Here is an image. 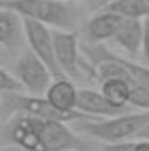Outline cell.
Masks as SVG:
<instances>
[{
	"label": "cell",
	"instance_id": "6da1fadb",
	"mask_svg": "<svg viewBox=\"0 0 149 151\" xmlns=\"http://www.w3.org/2000/svg\"><path fill=\"white\" fill-rule=\"evenodd\" d=\"M0 4L54 30H74L81 18L77 4L65 0H0Z\"/></svg>",
	"mask_w": 149,
	"mask_h": 151
},
{
	"label": "cell",
	"instance_id": "7a4b0ae2",
	"mask_svg": "<svg viewBox=\"0 0 149 151\" xmlns=\"http://www.w3.org/2000/svg\"><path fill=\"white\" fill-rule=\"evenodd\" d=\"M149 125V111L125 113L105 118V119H79L74 121V130L82 132L102 142L132 141Z\"/></svg>",
	"mask_w": 149,
	"mask_h": 151
},
{
	"label": "cell",
	"instance_id": "3957f363",
	"mask_svg": "<svg viewBox=\"0 0 149 151\" xmlns=\"http://www.w3.org/2000/svg\"><path fill=\"white\" fill-rule=\"evenodd\" d=\"M2 118L7 119L12 114H34L40 118H49V119H62L67 123H74L79 119H84L81 116L74 114H65L58 111L47 99L46 95H35V93H25V91H2Z\"/></svg>",
	"mask_w": 149,
	"mask_h": 151
},
{
	"label": "cell",
	"instance_id": "277c9868",
	"mask_svg": "<svg viewBox=\"0 0 149 151\" xmlns=\"http://www.w3.org/2000/svg\"><path fill=\"white\" fill-rule=\"evenodd\" d=\"M12 72L18 76L27 93L42 95L53 83V70L39 58L34 51H25L14 63Z\"/></svg>",
	"mask_w": 149,
	"mask_h": 151
},
{
	"label": "cell",
	"instance_id": "5b68a950",
	"mask_svg": "<svg viewBox=\"0 0 149 151\" xmlns=\"http://www.w3.org/2000/svg\"><path fill=\"white\" fill-rule=\"evenodd\" d=\"M25 30H27V46L30 51H34L39 58L53 70L54 77H67L63 76L58 62H56V53H54V30L51 27L25 18Z\"/></svg>",
	"mask_w": 149,
	"mask_h": 151
},
{
	"label": "cell",
	"instance_id": "8992f818",
	"mask_svg": "<svg viewBox=\"0 0 149 151\" xmlns=\"http://www.w3.org/2000/svg\"><path fill=\"white\" fill-rule=\"evenodd\" d=\"M54 53L63 76L70 79H79L82 76V46L74 30H54Z\"/></svg>",
	"mask_w": 149,
	"mask_h": 151
},
{
	"label": "cell",
	"instance_id": "52a82bcc",
	"mask_svg": "<svg viewBox=\"0 0 149 151\" xmlns=\"http://www.w3.org/2000/svg\"><path fill=\"white\" fill-rule=\"evenodd\" d=\"M125 18L112 12L109 9H100L93 14L84 25V40L88 44H105L111 42L112 37L121 28Z\"/></svg>",
	"mask_w": 149,
	"mask_h": 151
},
{
	"label": "cell",
	"instance_id": "ba28073f",
	"mask_svg": "<svg viewBox=\"0 0 149 151\" xmlns=\"http://www.w3.org/2000/svg\"><path fill=\"white\" fill-rule=\"evenodd\" d=\"M46 99L62 113L65 114H74L81 116L84 119H93L91 116L77 111V97H79V90L75 88L74 81L70 77H54V81L51 83V86L47 88V91L44 93Z\"/></svg>",
	"mask_w": 149,
	"mask_h": 151
},
{
	"label": "cell",
	"instance_id": "9c48e42d",
	"mask_svg": "<svg viewBox=\"0 0 149 151\" xmlns=\"http://www.w3.org/2000/svg\"><path fill=\"white\" fill-rule=\"evenodd\" d=\"M0 44L7 51H18L27 44L25 18L9 7H0Z\"/></svg>",
	"mask_w": 149,
	"mask_h": 151
},
{
	"label": "cell",
	"instance_id": "30bf717a",
	"mask_svg": "<svg viewBox=\"0 0 149 151\" xmlns=\"http://www.w3.org/2000/svg\"><path fill=\"white\" fill-rule=\"evenodd\" d=\"M142 40H144V19H125L117 34L112 37L111 44H114L125 56L135 58L142 51Z\"/></svg>",
	"mask_w": 149,
	"mask_h": 151
},
{
	"label": "cell",
	"instance_id": "8fae6325",
	"mask_svg": "<svg viewBox=\"0 0 149 151\" xmlns=\"http://www.w3.org/2000/svg\"><path fill=\"white\" fill-rule=\"evenodd\" d=\"M77 111L91 116L93 119H98V118H111V116L125 113V109H119V107L112 106L111 102L105 99V95H104L102 91H95V90H90V88L79 90Z\"/></svg>",
	"mask_w": 149,
	"mask_h": 151
},
{
	"label": "cell",
	"instance_id": "7c38bea8",
	"mask_svg": "<svg viewBox=\"0 0 149 151\" xmlns=\"http://www.w3.org/2000/svg\"><path fill=\"white\" fill-rule=\"evenodd\" d=\"M133 84L135 83L128 77H109V79H104L100 83V91L105 95V99L112 106L128 111Z\"/></svg>",
	"mask_w": 149,
	"mask_h": 151
},
{
	"label": "cell",
	"instance_id": "4fadbf2b",
	"mask_svg": "<svg viewBox=\"0 0 149 151\" xmlns=\"http://www.w3.org/2000/svg\"><path fill=\"white\" fill-rule=\"evenodd\" d=\"M102 7L123 16L125 19H144L146 16H149V4L146 0H111L105 2Z\"/></svg>",
	"mask_w": 149,
	"mask_h": 151
},
{
	"label": "cell",
	"instance_id": "5bb4252c",
	"mask_svg": "<svg viewBox=\"0 0 149 151\" xmlns=\"http://www.w3.org/2000/svg\"><path fill=\"white\" fill-rule=\"evenodd\" d=\"M0 90L2 91H25L18 76L12 70H9L7 67L0 69Z\"/></svg>",
	"mask_w": 149,
	"mask_h": 151
},
{
	"label": "cell",
	"instance_id": "9a60e30c",
	"mask_svg": "<svg viewBox=\"0 0 149 151\" xmlns=\"http://www.w3.org/2000/svg\"><path fill=\"white\" fill-rule=\"evenodd\" d=\"M135 141H116V142H105L102 151H133Z\"/></svg>",
	"mask_w": 149,
	"mask_h": 151
},
{
	"label": "cell",
	"instance_id": "2e32d148",
	"mask_svg": "<svg viewBox=\"0 0 149 151\" xmlns=\"http://www.w3.org/2000/svg\"><path fill=\"white\" fill-rule=\"evenodd\" d=\"M142 58L149 65V16L144 18V40H142Z\"/></svg>",
	"mask_w": 149,
	"mask_h": 151
},
{
	"label": "cell",
	"instance_id": "e0dca14e",
	"mask_svg": "<svg viewBox=\"0 0 149 151\" xmlns=\"http://www.w3.org/2000/svg\"><path fill=\"white\" fill-rule=\"evenodd\" d=\"M133 151H149V139H137L135 141V146H133Z\"/></svg>",
	"mask_w": 149,
	"mask_h": 151
},
{
	"label": "cell",
	"instance_id": "ac0fdd59",
	"mask_svg": "<svg viewBox=\"0 0 149 151\" xmlns=\"http://www.w3.org/2000/svg\"><path fill=\"white\" fill-rule=\"evenodd\" d=\"M0 151H25V150L18 144H2Z\"/></svg>",
	"mask_w": 149,
	"mask_h": 151
},
{
	"label": "cell",
	"instance_id": "d6986e66",
	"mask_svg": "<svg viewBox=\"0 0 149 151\" xmlns=\"http://www.w3.org/2000/svg\"><path fill=\"white\" fill-rule=\"evenodd\" d=\"M140 137H142V139H149V125H148V127H144V130L139 134V137H137V139H140Z\"/></svg>",
	"mask_w": 149,
	"mask_h": 151
},
{
	"label": "cell",
	"instance_id": "ffe728a7",
	"mask_svg": "<svg viewBox=\"0 0 149 151\" xmlns=\"http://www.w3.org/2000/svg\"><path fill=\"white\" fill-rule=\"evenodd\" d=\"M65 2H70V4H81V2H84V0H65Z\"/></svg>",
	"mask_w": 149,
	"mask_h": 151
},
{
	"label": "cell",
	"instance_id": "44dd1931",
	"mask_svg": "<svg viewBox=\"0 0 149 151\" xmlns=\"http://www.w3.org/2000/svg\"><path fill=\"white\" fill-rule=\"evenodd\" d=\"M63 151H79V150H63Z\"/></svg>",
	"mask_w": 149,
	"mask_h": 151
},
{
	"label": "cell",
	"instance_id": "7402d4cb",
	"mask_svg": "<svg viewBox=\"0 0 149 151\" xmlns=\"http://www.w3.org/2000/svg\"><path fill=\"white\" fill-rule=\"evenodd\" d=\"M105 2H111V0H102V4H105Z\"/></svg>",
	"mask_w": 149,
	"mask_h": 151
},
{
	"label": "cell",
	"instance_id": "603a6c76",
	"mask_svg": "<svg viewBox=\"0 0 149 151\" xmlns=\"http://www.w3.org/2000/svg\"><path fill=\"white\" fill-rule=\"evenodd\" d=\"M146 2H148V4H149V0H146Z\"/></svg>",
	"mask_w": 149,
	"mask_h": 151
},
{
	"label": "cell",
	"instance_id": "cb8c5ba5",
	"mask_svg": "<svg viewBox=\"0 0 149 151\" xmlns=\"http://www.w3.org/2000/svg\"><path fill=\"white\" fill-rule=\"evenodd\" d=\"M98 2H102V0H98Z\"/></svg>",
	"mask_w": 149,
	"mask_h": 151
}]
</instances>
